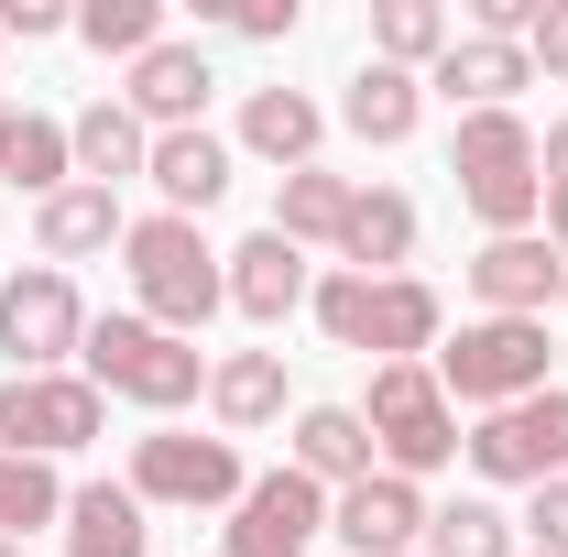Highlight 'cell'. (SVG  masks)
Wrapping results in <instances>:
<instances>
[{
	"label": "cell",
	"mask_w": 568,
	"mask_h": 557,
	"mask_svg": "<svg viewBox=\"0 0 568 557\" xmlns=\"http://www.w3.org/2000/svg\"><path fill=\"white\" fill-rule=\"evenodd\" d=\"M448 175H459V198H470V219H481L493 241H514V230H536V219H547L536 132H525L514 110H470L459 142H448Z\"/></svg>",
	"instance_id": "cell-1"
},
{
	"label": "cell",
	"mask_w": 568,
	"mask_h": 557,
	"mask_svg": "<svg viewBox=\"0 0 568 557\" xmlns=\"http://www.w3.org/2000/svg\"><path fill=\"white\" fill-rule=\"evenodd\" d=\"M121 263H132L142 317H153V328H175V340H197L219 306H230V274H219V252L197 241V219H132Z\"/></svg>",
	"instance_id": "cell-2"
},
{
	"label": "cell",
	"mask_w": 568,
	"mask_h": 557,
	"mask_svg": "<svg viewBox=\"0 0 568 557\" xmlns=\"http://www.w3.org/2000/svg\"><path fill=\"white\" fill-rule=\"evenodd\" d=\"M77 361H88L99 394H121V405H142V416H175L186 394H209L197 340H175V328H153V317H99Z\"/></svg>",
	"instance_id": "cell-3"
},
{
	"label": "cell",
	"mask_w": 568,
	"mask_h": 557,
	"mask_svg": "<svg viewBox=\"0 0 568 557\" xmlns=\"http://www.w3.org/2000/svg\"><path fill=\"white\" fill-rule=\"evenodd\" d=\"M306 306L339 350H383V361L437 350V284H416V274H328Z\"/></svg>",
	"instance_id": "cell-4"
},
{
	"label": "cell",
	"mask_w": 568,
	"mask_h": 557,
	"mask_svg": "<svg viewBox=\"0 0 568 557\" xmlns=\"http://www.w3.org/2000/svg\"><path fill=\"white\" fill-rule=\"evenodd\" d=\"M361 426H372V459H383L394 482H426V470H448V459H459V405L437 394V372H426V361H383V372H372Z\"/></svg>",
	"instance_id": "cell-5"
},
{
	"label": "cell",
	"mask_w": 568,
	"mask_h": 557,
	"mask_svg": "<svg viewBox=\"0 0 568 557\" xmlns=\"http://www.w3.org/2000/svg\"><path fill=\"white\" fill-rule=\"evenodd\" d=\"M437 394L448 405H525V394H547V317H470L459 340L437 350Z\"/></svg>",
	"instance_id": "cell-6"
},
{
	"label": "cell",
	"mask_w": 568,
	"mask_h": 557,
	"mask_svg": "<svg viewBox=\"0 0 568 557\" xmlns=\"http://www.w3.org/2000/svg\"><path fill=\"white\" fill-rule=\"evenodd\" d=\"M99 416H110V394L88 372H11L0 383V448L11 459H67L99 437Z\"/></svg>",
	"instance_id": "cell-7"
},
{
	"label": "cell",
	"mask_w": 568,
	"mask_h": 557,
	"mask_svg": "<svg viewBox=\"0 0 568 557\" xmlns=\"http://www.w3.org/2000/svg\"><path fill=\"white\" fill-rule=\"evenodd\" d=\"M470 470L481 482H568V394H525V405H503V416H481L470 437Z\"/></svg>",
	"instance_id": "cell-8"
},
{
	"label": "cell",
	"mask_w": 568,
	"mask_h": 557,
	"mask_svg": "<svg viewBox=\"0 0 568 557\" xmlns=\"http://www.w3.org/2000/svg\"><path fill=\"white\" fill-rule=\"evenodd\" d=\"M241 448L230 437H132V503H186V514H209V503H241Z\"/></svg>",
	"instance_id": "cell-9"
},
{
	"label": "cell",
	"mask_w": 568,
	"mask_h": 557,
	"mask_svg": "<svg viewBox=\"0 0 568 557\" xmlns=\"http://www.w3.org/2000/svg\"><path fill=\"white\" fill-rule=\"evenodd\" d=\"M0 350H11V372H55L67 350H88V306H77V284L55 263L0 284Z\"/></svg>",
	"instance_id": "cell-10"
},
{
	"label": "cell",
	"mask_w": 568,
	"mask_h": 557,
	"mask_svg": "<svg viewBox=\"0 0 568 557\" xmlns=\"http://www.w3.org/2000/svg\"><path fill=\"white\" fill-rule=\"evenodd\" d=\"M317 536H328V492L306 470H263L230 503V557H306Z\"/></svg>",
	"instance_id": "cell-11"
},
{
	"label": "cell",
	"mask_w": 568,
	"mask_h": 557,
	"mask_svg": "<svg viewBox=\"0 0 568 557\" xmlns=\"http://www.w3.org/2000/svg\"><path fill=\"white\" fill-rule=\"evenodd\" d=\"M328 536H339L351 557H416V536H426V492L394 482V470H372V482H351L339 503H328Z\"/></svg>",
	"instance_id": "cell-12"
},
{
	"label": "cell",
	"mask_w": 568,
	"mask_h": 557,
	"mask_svg": "<svg viewBox=\"0 0 568 557\" xmlns=\"http://www.w3.org/2000/svg\"><path fill=\"white\" fill-rule=\"evenodd\" d=\"M219 274H230V306L252 317V328H284L317 284H306V252L284 241V230H252L241 252H219Z\"/></svg>",
	"instance_id": "cell-13"
},
{
	"label": "cell",
	"mask_w": 568,
	"mask_h": 557,
	"mask_svg": "<svg viewBox=\"0 0 568 557\" xmlns=\"http://www.w3.org/2000/svg\"><path fill=\"white\" fill-rule=\"evenodd\" d=\"M568 284L558 241H536V230H514V241H481L470 252V295L493 306V317H547V295Z\"/></svg>",
	"instance_id": "cell-14"
},
{
	"label": "cell",
	"mask_w": 568,
	"mask_h": 557,
	"mask_svg": "<svg viewBox=\"0 0 568 557\" xmlns=\"http://www.w3.org/2000/svg\"><path fill=\"white\" fill-rule=\"evenodd\" d=\"M209 55H197V44H153V55H142L132 67V88H121V110H132L142 132H197V110H209Z\"/></svg>",
	"instance_id": "cell-15"
},
{
	"label": "cell",
	"mask_w": 568,
	"mask_h": 557,
	"mask_svg": "<svg viewBox=\"0 0 568 557\" xmlns=\"http://www.w3.org/2000/svg\"><path fill=\"white\" fill-rule=\"evenodd\" d=\"M153 198H164V219H197L230 198V142L219 132H153Z\"/></svg>",
	"instance_id": "cell-16"
},
{
	"label": "cell",
	"mask_w": 568,
	"mask_h": 557,
	"mask_svg": "<svg viewBox=\"0 0 568 557\" xmlns=\"http://www.w3.org/2000/svg\"><path fill=\"white\" fill-rule=\"evenodd\" d=\"M426 88H448L459 121H470V110H514V88H536V55H525V44H481V33H459V44L437 55Z\"/></svg>",
	"instance_id": "cell-17"
},
{
	"label": "cell",
	"mask_w": 568,
	"mask_h": 557,
	"mask_svg": "<svg viewBox=\"0 0 568 557\" xmlns=\"http://www.w3.org/2000/svg\"><path fill=\"white\" fill-rule=\"evenodd\" d=\"M33 241H44V263H77V252H110V241H132L121 186H88V175H77L67 198H44V209H33Z\"/></svg>",
	"instance_id": "cell-18"
},
{
	"label": "cell",
	"mask_w": 568,
	"mask_h": 557,
	"mask_svg": "<svg viewBox=\"0 0 568 557\" xmlns=\"http://www.w3.org/2000/svg\"><path fill=\"white\" fill-rule=\"evenodd\" d=\"M67 557H153V525H142L132 482H88V492H67Z\"/></svg>",
	"instance_id": "cell-19"
},
{
	"label": "cell",
	"mask_w": 568,
	"mask_h": 557,
	"mask_svg": "<svg viewBox=\"0 0 568 557\" xmlns=\"http://www.w3.org/2000/svg\"><path fill=\"white\" fill-rule=\"evenodd\" d=\"M295 470L328 492H351V482H372V426H361V405H306L295 416Z\"/></svg>",
	"instance_id": "cell-20"
},
{
	"label": "cell",
	"mask_w": 568,
	"mask_h": 557,
	"mask_svg": "<svg viewBox=\"0 0 568 557\" xmlns=\"http://www.w3.org/2000/svg\"><path fill=\"white\" fill-rule=\"evenodd\" d=\"M0 175L44 209V198H67L77 186V142H67V121H44V110H11V132H0Z\"/></svg>",
	"instance_id": "cell-21"
},
{
	"label": "cell",
	"mask_w": 568,
	"mask_h": 557,
	"mask_svg": "<svg viewBox=\"0 0 568 557\" xmlns=\"http://www.w3.org/2000/svg\"><path fill=\"white\" fill-rule=\"evenodd\" d=\"M317 132H328V121H317L306 88H252V99H241V142H252L263 164H284V175L317 164Z\"/></svg>",
	"instance_id": "cell-22"
},
{
	"label": "cell",
	"mask_w": 568,
	"mask_h": 557,
	"mask_svg": "<svg viewBox=\"0 0 568 557\" xmlns=\"http://www.w3.org/2000/svg\"><path fill=\"white\" fill-rule=\"evenodd\" d=\"M67 142H77V175H88V186H121V175H142V164H153V132H142L121 99L77 110V121H67Z\"/></svg>",
	"instance_id": "cell-23"
},
{
	"label": "cell",
	"mask_w": 568,
	"mask_h": 557,
	"mask_svg": "<svg viewBox=\"0 0 568 557\" xmlns=\"http://www.w3.org/2000/svg\"><path fill=\"white\" fill-rule=\"evenodd\" d=\"M339 252H351V274H394V263L416 252V198L361 186V198H351V230H339Z\"/></svg>",
	"instance_id": "cell-24"
},
{
	"label": "cell",
	"mask_w": 568,
	"mask_h": 557,
	"mask_svg": "<svg viewBox=\"0 0 568 557\" xmlns=\"http://www.w3.org/2000/svg\"><path fill=\"white\" fill-rule=\"evenodd\" d=\"M209 405H219V426H274L284 416V350H230V361H209Z\"/></svg>",
	"instance_id": "cell-25"
},
{
	"label": "cell",
	"mask_w": 568,
	"mask_h": 557,
	"mask_svg": "<svg viewBox=\"0 0 568 557\" xmlns=\"http://www.w3.org/2000/svg\"><path fill=\"white\" fill-rule=\"evenodd\" d=\"M351 175H328V164H295V175H284V198H274V230L284 241H295V252H306V241H339V230H351Z\"/></svg>",
	"instance_id": "cell-26"
},
{
	"label": "cell",
	"mask_w": 568,
	"mask_h": 557,
	"mask_svg": "<svg viewBox=\"0 0 568 557\" xmlns=\"http://www.w3.org/2000/svg\"><path fill=\"white\" fill-rule=\"evenodd\" d=\"M416 110H426V99H416V77H405V67H383V55H372V67L351 77V99H339V121H351L361 142H405V132H416Z\"/></svg>",
	"instance_id": "cell-27"
},
{
	"label": "cell",
	"mask_w": 568,
	"mask_h": 557,
	"mask_svg": "<svg viewBox=\"0 0 568 557\" xmlns=\"http://www.w3.org/2000/svg\"><path fill=\"white\" fill-rule=\"evenodd\" d=\"M372 44H383V67H437V55H448V44H459V22H448V11H437V0H383V11H372Z\"/></svg>",
	"instance_id": "cell-28"
},
{
	"label": "cell",
	"mask_w": 568,
	"mask_h": 557,
	"mask_svg": "<svg viewBox=\"0 0 568 557\" xmlns=\"http://www.w3.org/2000/svg\"><path fill=\"white\" fill-rule=\"evenodd\" d=\"M55 514H67L55 459H11V448H0V536L22 547V536H33V525H55Z\"/></svg>",
	"instance_id": "cell-29"
},
{
	"label": "cell",
	"mask_w": 568,
	"mask_h": 557,
	"mask_svg": "<svg viewBox=\"0 0 568 557\" xmlns=\"http://www.w3.org/2000/svg\"><path fill=\"white\" fill-rule=\"evenodd\" d=\"M426 557H525V547H514V514L448 503V514H426Z\"/></svg>",
	"instance_id": "cell-30"
},
{
	"label": "cell",
	"mask_w": 568,
	"mask_h": 557,
	"mask_svg": "<svg viewBox=\"0 0 568 557\" xmlns=\"http://www.w3.org/2000/svg\"><path fill=\"white\" fill-rule=\"evenodd\" d=\"M77 33H88V44H99V55H153V44H164V11H153V0H88V11H77Z\"/></svg>",
	"instance_id": "cell-31"
},
{
	"label": "cell",
	"mask_w": 568,
	"mask_h": 557,
	"mask_svg": "<svg viewBox=\"0 0 568 557\" xmlns=\"http://www.w3.org/2000/svg\"><path fill=\"white\" fill-rule=\"evenodd\" d=\"M525 547L568 557V482H536V503H525Z\"/></svg>",
	"instance_id": "cell-32"
},
{
	"label": "cell",
	"mask_w": 568,
	"mask_h": 557,
	"mask_svg": "<svg viewBox=\"0 0 568 557\" xmlns=\"http://www.w3.org/2000/svg\"><path fill=\"white\" fill-rule=\"evenodd\" d=\"M230 33H252V44H274V33H295V0H209Z\"/></svg>",
	"instance_id": "cell-33"
},
{
	"label": "cell",
	"mask_w": 568,
	"mask_h": 557,
	"mask_svg": "<svg viewBox=\"0 0 568 557\" xmlns=\"http://www.w3.org/2000/svg\"><path fill=\"white\" fill-rule=\"evenodd\" d=\"M525 55H536L547 77H568V0H547V11H536V33H525Z\"/></svg>",
	"instance_id": "cell-34"
},
{
	"label": "cell",
	"mask_w": 568,
	"mask_h": 557,
	"mask_svg": "<svg viewBox=\"0 0 568 557\" xmlns=\"http://www.w3.org/2000/svg\"><path fill=\"white\" fill-rule=\"evenodd\" d=\"M77 11H55V0H0V44H11V33H67Z\"/></svg>",
	"instance_id": "cell-35"
},
{
	"label": "cell",
	"mask_w": 568,
	"mask_h": 557,
	"mask_svg": "<svg viewBox=\"0 0 568 557\" xmlns=\"http://www.w3.org/2000/svg\"><path fill=\"white\" fill-rule=\"evenodd\" d=\"M536 175H547V186H568V121H547V142H536Z\"/></svg>",
	"instance_id": "cell-36"
},
{
	"label": "cell",
	"mask_w": 568,
	"mask_h": 557,
	"mask_svg": "<svg viewBox=\"0 0 568 557\" xmlns=\"http://www.w3.org/2000/svg\"><path fill=\"white\" fill-rule=\"evenodd\" d=\"M547 241L568 252V186H547Z\"/></svg>",
	"instance_id": "cell-37"
},
{
	"label": "cell",
	"mask_w": 568,
	"mask_h": 557,
	"mask_svg": "<svg viewBox=\"0 0 568 557\" xmlns=\"http://www.w3.org/2000/svg\"><path fill=\"white\" fill-rule=\"evenodd\" d=\"M0 557H22V547H11V536H0Z\"/></svg>",
	"instance_id": "cell-38"
},
{
	"label": "cell",
	"mask_w": 568,
	"mask_h": 557,
	"mask_svg": "<svg viewBox=\"0 0 568 557\" xmlns=\"http://www.w3.org/2000/svg\"><path fill=\"white\" fill-rule=\"evenodd\" d=\"M0 132H11V110H0Z\"/></svg>",
	"instance_id": "cell-39"
},
{
	"label": "cell",
	"mask_w": 568,
	"mask_h": 557,
	"mask_svg": "<svg viewBox=\"0 0 568 557\" xmlns=\"http://www.w3.org/2000/svg\"><path fill=\"white\" fill-rule=\"evenodd\" d=\"M558 306H568V284H558Z\"/></svg>",
	"instance_id": "cell-40"
},
{
	"label": "cell",
	"mask_w": 568,
	"mask_h": 557,
	"mask_svg": "<svg viewBox=\"0 0 568 557\" xmlns=\"http://www.w3.org/2000/svg\"><path fill=\"white\" fill-rule=\"evenodd\" d=\"M0 284H11V274H0Z\"/></svg>",
	"instance_id": "cell-41"
},
{
	"label": "cell",
	"mask_w": 568,
	"mask_h": 557,
	"mask_svg": "<svg viewBox=\"0 0 568 557\" xmlns=\"http://www.w3.org/2000/svg\"><path fill=\"white\" fill-rule=\"evenodd\" d=\"M525 557H536V547H525Z\"/></svg>",
	"instance_id": "cell-42"
}]
</instances>
